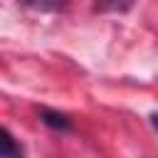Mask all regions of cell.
Wrapping results in <instances>:
<instances>
[{
	"mask_svg": "<svg viewBox=\"0 0 158 158\" xmlns=\"http://www.w3.org/2000/svg\"><path fill=\"white\" fill-rule=\"evenodd\" d=\"M2 158H22V146L15 143L7 128L2 131Z\"/></svg>",
	"mask_w": 158,
	"mask_h": 158,
	"instance_id": "cell-3",
	"label": "cell"
},
{
	"mask_svg": "<svg viewBox=\"0 0 158 158\" xmlns=\"http://www.w3.org/2000/svg\"><path fill=\"white\" fill-rule=\"evenodd\" d=\"M22 5L32 7V10H40V12H52V10H59L64 7L69 0H20Z\"/></svg>",
	"mask_w": 158,
	"mask_h": 158,
	"instance_id": "cell-2",
	"label": "cell"
},
{
	"mask_svg": "<svg viewBox=\"0 0 158 158\" xmlns=\"http://www.w3.org/2000/svg\"><path fill=\"white\" fill-rule=\"evenodd\" d=\"M133 0H96V10L101 12H126Z\"/></svg>",
	"mask_w": 158,
	"mask_h": 158,
	"instance_id": "cell-4",
	"label": "cell"
},
{
	"mask_svg": "<svg viewBox=\"0 0 158 158\" xmlns=\"http://www.w3.org/2000/svg\"><path fill=\"white\" fill-rule=\"evenodd\" d=\"M151 126L156 128V133H158V111L156 114H151Z\"/></svg>",
	"mask_w": 158,
	"mask_h": 158,
	"instance_id": "cell-5",
	"label": "cell"
},
{
	"mask_svg": "<svg viewBox=\"0 0 158 158\" xmlns=\"http://www.w3.org/2000/svg\"><path fill=\"white\" fill-rule=\"evenodd\" d=\"M40 116H42V123H47L49 128H57V131H69V128H72V121H69L64 114H59V111L42 109Z\"/></svg>",
	"mask_w": 158,
	"mask_h": 158,
	"instance_id": "cell-1",
	"label": "cell"
}]
</instances>
